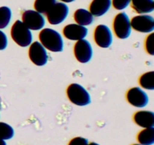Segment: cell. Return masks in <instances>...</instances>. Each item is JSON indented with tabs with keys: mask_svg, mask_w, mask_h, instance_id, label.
<instances>
[{
	"mask_svg": "<svg viewBox=\"0 0 154 145\" xmlns=\"http://www.w3.org/2000/svg\"><path fill=\"white\" fill-rule=\"evenodd\" d=\"M41 44L45 48L53 52L63 51L64 44L61 35L56 30L51 28H45L39 34Z\"/></svg>",
	"mask_w": 154,
	"mask_h": 145,
	"instance_id": "obj_1",
	"label": "cell"
},
{
	"mask_svg": "<svg viewBox=\"0 0 154 145\" xmlns=\"http://www.w3.org/2000/svg\"><path fill=\"white\" fill-rule=\"evenodd\" d=\"M11 37L21 47H27L32 41L31 31L21 21H17L12 26Z\"/></svg>",
	"mask_w": 154,
	"mask_h": 145,
	"instance_id": "obj_2",
	"label": "cell"
},
{
	"mask_svg": "<svg viewBox=\"0 0 154 145\" xmlns=\"http://www.w3.org/2000/svg\"><path fill=\"white\" fill-rule=\"evenodd\" d=\"M67 95L71 102L75 105L86 106L91 102L89 92L78 83H72L68 87Z\"/></svg>",
	"mask_w": 154,
	"mask_h": 145,
	"instance_id": "obj_3",
	"label": "cell"
},
{
	"mask_svg": "<svg viewBox=\"0 0 154 145\" xmlns=\"http://www.w3.org/2000/svg\"><path fill=\"white\" fill-rule=\"evenodd\" d=\"M114 30L119 39H125L130 36L132 32L130 20L125 12H121L115 17L114 21Z\"/></svg>",
	"mask_w": 154,
	"mask_h": 145,
	"instance_id": "obj_4",
	"label": "cell"
},
{
	"mask_svg": "<svg viewBox=\"0 0 154 145\" xmlns=\"http://www.w3.org/2000/svg\"><path fill=\"white\" fill-rule=\"evenodd\" d=\"M69 11V8L66 4L63 2H56L46 13L48 21L52 25L61 24L67 18Z\"/></svg>",
	"mask_w": 154,
	"mask_h": 145,
	"instance_id": "obj_5",
	"label": "cell"
},
{
	"mask_svg": "<svg viewBox=\"0 0 154 145\" xmlns=\"http://www.w3.org/2000/svg\"><path fill=\"white\" fill-rule=\"evenodd\" d=\"M23 24L31 30H40L45 24L43 15L34 10H27L22 15Z\"/></svg>",
	"mask_w": 154,
	"mask_h": 145,
	"instance_id": "obj_6",
	"label": "cell"
},
{
	"mask_svg": "<svg viewBox=\"0 0 154 145\" xmlns=\"http://www.w3.org/2000/svg\"><path fill=\"white\" fill-rule=\"evenodd\" d=\"M29 56L32 62L37 66H42L48 63V55L46 48L37 41L32 43L29 50Z\"/></svg>",
	"mask_w": 154,
	"mask_h": 145,
	"instance_id": "obj_7",
	"label": "cell"
},
{
	"mask_svg": "<svg viewBox=\"0 0 154 145\" xmlns=\"http://www.w3.org/2000/svg\"><path fill=\"white\" fill-rule=\"evenodd\" d=\"M75 55L77 60L82 63H86L91 60L93 57V48L88 40L81 39L75 45Z\"/></svg>",
	"mask_w": 154,
	"mask_h": 145,
	"instance_id": "obj_8",
	"label": "cell"
},
{
	"mask_svg": "<svg viewBox=\"0 0 154 145\" xmlns=\"http://www.w3.org/2000/svg\"><path fill=\"white\" fill-rule=\"evenodd\" d=\"M130 24L134 30L141 33H150L154 30V18L150 15L141 14L134 17Z\"/></svg>",
	"mask_w": 154,
	"mask_h": 145,
	"instance_id": "obj_9",
	"label": "cell"
},
{
	"mask_svg": "<svg viewBox=\"0 0 154 145\" xmlns=\"http://www.w3.org/2000/svg\"><path fill=\"white\" fill-rule=\"evenodd\" d=\"M126 98L129 104L136 107H144L149 103L147 94L139 87H134L129 89Z\"/></svg>",
	"mask_w": 154,
	"mask_h": 145,
	"instance_id": "obj_10",
	"label": "cell"
},
{
	"mask_svg": "<svg viewBox=\"0 0 154 145\" xmlns=\"http://www.w3.org/2000/svg\"><path fill=\"white\" fill-rule=\"evenodd\" d=\"M94 39L101 48H108L113 42V36L109 27L104 24L96 27L94 32Z\"/></svg>",
	"mask_w": 154,
	"mask_h": 145,
	"instance_id": "obj_11",
	"label": "cell"
},
{
	"mask_svg": "<svg viewBox=\"0 0 154 145\" xmlns=\"http://www.w3.org/2000/svg\"><path fill=\"white\" fill-rule=\"evenodd\" d=\"M88 33V30L84 26L78 24H71L66 26L63 29V34L68 39L79 41L84 39Z\"/></svg>",
	"mask_w": 154,
	"mask_h": 145,
	"instance_id": "obj_12",
	"label": "cell"
},
{
	"mask_svg": "<svg viewBox=\"0 0 154 145\" xmlns=\"http://www.w3.org/2000/svg\"><path fill=\"white\" fill-rule=\"evenodd\" d=\"M135 122L142 128L154 127V113L152 111L142 110L138 111L134 116Z\"/></svg>",
	"mask_w": 154,
	"mask_h": 145,
	"instance_id": "obj_13",
	"label": "cell"
},
{
	"mask_svg": "<svg viewBox=\"0 0 154 145\" xmlns=\"http://www.w3.org/2000/svg\"><path fill=\"white\" fill-rule=\"evenodd\" d=\"M111 5V0H93L90 5V12L96 17H100L108 12Z\"/></svg>",
	"mask_w": 154,
	"mask_h": 145,
	"instance_id": "obj_14",
	"label": "cell"
},
{
	"mask_svg": "<svg viewBox=\"0 0 154 145\" xmlns=\"http://www.w3.org/2000/svg\"><path fill=\"white\" fill-rule=\"evenodd\" d=\"M132 7L138 14L150 13L154 10L153 0H132Z\"/></svg>",
	"mask_w": 154,
	"mask_h": 145,
	"instance_id": "obj_15",
	"label": "cell"
},
{
	"mask_svg": "<svg viewBox=\"0 0 154 145\" xmlns=\"http://www.w3.org/2000/svg\"><path fill=\"white\" fill-rule=\"evenodd\" d=\"M74 18L76 23L81 26H88L94 21V17L89 11L84 8H79L75 11Z\"/></svg>",
	"mask_w": 154,
	"mask_h": 145,
	"instance_id": "obj_16",
	"label": "cell"
},
{
	"mask_svg": "<svg viewBox=\"0 0 154 145\" xmlns=\"http://www.w3.org/2000/svg\"><path fill=\"white\" fill-rule=\"evenodd\" d=\"M138 140L141 145H153L154 143V128H147L140 131Z\"/></svg>",
	"mask_w": 154,
	"mask_h": 145,
	"instance_id": "obj_17",
	"label": "cell"
},
{
	"mask_svg": "<svg viewBox=\"0 0 154 145\" xmlns=\"http://www.w3.org/2000/svg\"><path fill=\"white\" fill-rule=\"evenodd\" d=\"M57 0H35V8L41 14H46L54 6Z\"/></svg>",
	"mask_w": 154,
	"mask_h": 145,
	"instance_id": "obj_18",
	"label": "cell"
},
{
	"mask_svg": "<svg viewBox=\"0 0 154 145\" xmlns=\"http://www.w3.org/2000/svg\"><path fill=\"white\" fill-rule=\"evenodd\" d=\"M140 85L142 88L148 90H153L154 89V72H145L141 76L139 80Z\"/></svg>",
	"mask_w": 154,
	"mask_h": 145,
	"instance_id": "obj_19",
	"label": "cell"
},
{
	"mask_svg": "<svg viewBox=\"0 0 154 145\" xmlns=\"http://www.w3.org/2000/svg\"><path fill=\"white\" fill-rule=\"evenodd\" d=\"M11 18V10L7 6L0 7V29H4L9 24Z\"/></svg>",
	"mask_w": 154,
	"mask_h": 145,
	"instance_id": "obj_20",
	"label": "cell"
},
{
	"mask_svg": "<svg viewBox=\"0 0 154 145\" xmlns=\"http://www.w3.org/2000/svg\"><path fill=\"white\" fill-rule=\"evenodd\" d=\"M14 135V128L10 125L5 122H0V139L10 140Z\"/></svg>",
	"mask_w": 154,
	"mask_h": 145,
	"instance_id": "obj_21",
	"label": "cell"
},
{
	"mask_svg": "<svg viewBox=\"0 0 154 145\" xmlns=\"http://www.w3.org/2000/svg\"><path fill=\"white\" fill-rule=\"evenodd\" d=\"M154 33H151L146 40V49L150 55H154Z\"/></svg>",
	"mask_w": 154,
	"mask_h": 145,
	"instance_id": "obj_22",
	"label": "cell"
},
{
	"mask_svg": "<svg viewBox=\"0 0 154 145\" xmlns=\"http://www.w3.org/2000/svg\"><path fill=\"white\" fill-rule=\"evenodd\" d=\"M132 0H113V6L117 10H123L129 5Z\"/></svg>",
	"mask_w": 154,
	"mask_h": 145,
	"instance_id": "obj_23",
	"label": "cell"
},
{
	"mask_svg": "<svg viewBox=\"0 0 154 145\" xmlns=\"http://www.w3.org/2000/svg\"><path fill=\"white\" fill-rule=\"evenodd\" d=\"M88 144V140L82 137H77L72 139L69 142V145H87Z\"/></svg>",
	"mask_w": 154,
	"mask_h": 145,
	"instance_id": "obj_24",
	"label": "cell"
},
{
	"mask_svg": "<svg viewBox=\"0 0 154 145\" xmlns=\"http://www.w3.org/2000/svg\"><path fill=\"white\" fill-rule=\"evenodd\" d=\"M8 45V38L6 35L0 30V50L5 49Z\"/></svg>",
	"mask_w": 154,
	"mask_h": 145,
	"instance_id": "obj_25",
	"label": "cell"
},
{
	"mask_svg": "<svg viewBox=\"0 0 154 145\" xmlns=\"http://www.w3.org/2000/svg\"><path fill=\"white\" fill-rule=\"evenodd\" d=\"M0 145H7V143H6V142L4 140L0 139Z\"/></svg>",
	"mask_w": 154,
	"mask_h": 145,
	"instance_id": "obj_26",
	"label": "cell"
},
{
	"mask_svg": "<svg viewBox=\"0 0 154 145\" xmlns=\"http://www.w3.org/2000/svg\"><path fill=\"white\" fill-rule=\"evenodd\" d=\"M62 2H66V3H69V2H74L75 0H61Z\"/></svg>",
	"mask_w": 154,
	"mask_h": 145,
	"instance_id": "obj_27",
	"label": "cell"
},
{
	"mask_svg": "<svg viewBox=\"0 0 154 145\" xmlns=\"http://www.w3.org/2000/svg\"><path fill=\"white\" fill-rule=\"evenodd\" d=\"M87 145H99V143H95V142H92V143H88Z\"/></svg>",
	"mask_w": 154,
	"mask_h": 145,
	"instance_id": "obj_28",
	"label": "cell"
},
{
	"mask_svg": "<svg viewBox=\"0 0 154 145\" xmlns=\"http://www.w3.org/2000/svg\"><path fill=\"white\" fill-rule=\"evenodd\" d=\"M133 145H141V144H133Z\"/></svg>",
	"mask_w": 154,
	"mask_h": 145,
	"instance_id": "obj_29",
	"label": "cell"
}]
</instances>
